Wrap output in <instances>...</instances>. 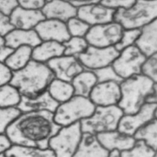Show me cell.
<instances>
[{"instance_id": "cell-1", "label": "cell", "mask_w": 157, "mask_h": 157, "mask_svg": "<svg viewBox=\"0 0 157 157\" xmlns=\"http://www.w3.org/2000/svg\"><path fill=\"white\" fill-rule=\"evenodd\" d=\"M62 128L55 121L54 113L37 111L22 113L6 129L13 144L49 148V141Z\"/></svg>"}, {"instance_id": "cell-34", "label": "cell", "mask_w": 157, "mask_h": 157, "mask_svg": "<svg viewBox=\"0 0 157 157\" xmlns=\"http://www.w3.org/2000/svg\"><path fill=\"white\" fill-rule=\"evenodd\" d=\"M140 34V29H124L120 41L115 46V48L121 52L127 47L135 45Z\"/></svg>"}, {"instance_id": "cell-10", "label": "cell", "mask_w": 157, "mask_h": 157, "mask_svg": "<svg viewBox=\"0 0 157 157\" xmlns=\"http://www.w3.org/2000/svg\"><path fill=\"white\" fill-rule=\"evenodd\" d=\"M120 54L115 46L97 47L89 45L84 53L77 56L86 70H95L111 66Z\"/></svg>"}, {"instance_id": "cell-29", "label": "cell", "mask_w": 157, "mask_h": 157, "mask_svg": "<svg viewBox=\"0 0 157 157\" xmlns=\"http://www.w3.org/2000/svg\"><path fill=\"white\" fill-rule=\"evenodd\" d=\"M136 140H143L152 148L157 151V119L154 118L140 128L134 135Z\"/></svg>"}, {"instance_id": "cell-39", "label": "cell", "mask_w": 157, "mask_h": 157, "mask_svg": "<svg viewBox=\"0 0 157 157\" xmlns=\"http://www.w3.org/2000/svg\"><path fill=\"white\" fill-rule=\"evenodd\" d=\"M13 76V71L5 63L0 64V86L10 84Z\"/></svg>"}, {"instance_id": "cell-21", "label": "cell", "mask_w": 157, "mask_h": 157, "mask_svg": "<svg viewBox=\"0 0 157 157\" xmlns=\"http://www.w3.org/2000/svg\"><path fill=\"white\" fill-rule=\"evenodd\" d=\"M3 37L6 40V45L14 49L23 45H29L34 48L43 42L35 29H15Z\"/></svg>"}, {"instance_id": "cell-18", "label": "cell", "mask_w": 157, "mask_h": 157, "mask_svg": "<svg viewBox=\"0 0 157 157\" xmlns=\"http://www.w3.org/2000/svg\"><path fill=\"white\" fill-rule=\"evenodd\" d=\"M101 144L109 151L118 149L125 151L130 150L134 146L136 139L134 136H129L117 130L99 133L97 134Z\"/></svg>"}, {"instance_id": "cell-6", "label": "cell", "mask_w": 157, "mask_h": 157, "mask_svg": "<svg viewBox=\"0 0 157 157\" xmlns=\"http://www.w3.org/2000/svg\"><path fill=\"white\" fill-rule=\"evenodd\" d=\"M124 115L118 105L97 106L91 117L81 120L82 130L93 134L117 130Z\"/></svg>"}, {"instance_id": "cell-44", "label": "cell", "mask_w": 157, "mask_h": 157, "mask_svg": "<svg viewBox=\"0 0 157 157\" xmlns=\"http://www.w3.org/2000/svg\"><path fill=\"white\" fill-rule=\"evenodd\" d=\"M47 1L48 2L50 0H47ZM64 1L69 2L74 6L78 8V7H80L82 6L90 4V3H99L101 2V0H64Z\"/></svg>"}, {"instance_id": "cell-30", "label": "cell", "mask_w": 157, "mask_h": 157, "mask_svg": "<svg viewBox=\"0 0 157 157\" xmlns=\"http://www.w3.org/2000/svg\"><path fill=\"white\" fill-rule=\"evenodd\" d=\"M66 47L65 56L77 57L84 53L89 47V43L85 37L71 36V38L63 43Z\"/></svg>"}, {"instance_id": "cell-27", "label": "cell", "mask_w": 157, "mask_h": 157, "mask_svg": "<svg viewBox=\"0 0 157 157\" xmlns=\"http://www.w3.org/2000/svg\"><path fill=\"white\" fill-rule=\"evenodd\" d=\"M33 48L29 45L20 46L7 59L5 63L13 71H18L27 66L33 59Z\"/></svg>"}, {"instance_id": "cell-4", "label": "cell", "mask_w": 157, "mask_h": 157, "mask_svg": "<svg viewBox=\"0 0 157 157\" xmlns=\"http://www.w3.org/2000/svg\"><path fill=\"white\" fill-rule=\"evenodd\" d=\"M156 18L157 0H136L130 8L117 9L114 16L125 29H141Z\"/></svg>"}, {"instance_id": "cell-19", "label": "cell", "mask_w": 157, "mask_h": 157, "mask_svg": "<svg viewBox=\"0 0 157 157\" xmlns=\"http://www.w3.org/2000/svg\"><path fill=\"white\" fill-rule=\"evenodd\" d=\"M109 151L101 144L97 134L83 132L74 157H109Z\"/></svg>"}, {"instance_id": "cell-24", "label": "cell", "mask_w": 157, "mask_h": 157, "mask_svg": "<svg viewBox=\"0 0 157 157\" xmlns=\"http://www.w3.org/2000/svg\"><path fill=\"white\" fill-rule=\"evenodd\" d=\"M97 83V77L94 71L85 69L71 81L74 95L89 98L92 90Z\"/></svg>"}, {"instance_id": "cell-2", "label": "cell", "mask_w": 157, "mask_h": 157, "mask_svg": "<svg viewBox=\"0 0 157 157\" xmlns=\"http://www.w3.org/2000/svg\"><path fill=\"white\" fill-rule=\"evenodd\" d=\"M55 78L48 65L32 59L26 67L13 71L10 84L18 88L22 96L35 98L47 90Z\"/></svg>"}, {"instance_id": "cell-45", "label": "cell", "mask_w": 157, "mask_h": 157, "mask_svg": "<svg viewBox=\"0 0 157 157\" xmlns=\"http://www.w3.org/2000/svg\"><path fill=\"white\" fill-rule=\"evenodd\" d=\"M146 103H157V84H154V92L149 96L146 100Z\"/></svg>"}, {"instance_id": "cell-36", "label": "cell", "mask_w": 157, "mask_h": 157, "mask_svg": "<svg viewBox=\"0 0 157 157\" xmlns=\"http://www.w3.org/2000/svg\"><path fill=\"white\" fill-rule=\"evenodd\" d=\"M142 74L157 84V53L146 58L142 67Z\"/></svg>"}, {"instance_id": "cell-40", "label": "cell", "mask_w": 157, "mask_h": 157, "mask_svg": "<svg viewBox=\"0 0 157 157\" xmlns=\"http://www.w3.org/2000/svg\"><path fill=\"white\" fill-rule=\"evenodd\" d=\"M19 6L28 10H41L47 3V0H18Z\"/></svg>"}, {"instance_id": "cell-37", "label": "cell", "mask_w": 157, "mask_h": 157, "mask_svg": "<svg viewBox=\"0 0 157 157\" xmlns=\"http://www.w3.org/2000/svg\"><path fill=\"white\" fill-rule=\"evenodd\" d=\"M136 0H101V3L109 8L117 10L119 8L127 9L134 4Z\"/></svg>"}, {"instance_id": "cell-3", "label": "cell", "mask_w": 157, "mask_h": 157, "mask_svg": "<svg viewBox=\"0 0 157 157\" xmlns=\"http://www.w3.org/2000/svg\"><path fill=\"white\" fill-rule=\"evenodd\" d=\"M154 82L142 74L123 80L120 83L121 98L118 106L124 114L138 112L154 92Z\"/></svg>"}, {"instance_id": "cell-11", "label": "cell", "mask_w": 157, "mask_h": 157, "mask_svg": "<svg viewBox=\"0 0 157 157\" xmlns=\"http://www.w3.org/2000/svg\"><path fill=\"white\" fill-rule=\"evenodd\" d=\"M157 103H146L135 114H124L119 121L117 130L133 136L138 129L155 117Z\"/></svg>"}, {"instance_id": "cell-48", "label": "cell", "mask_w": 157, "mask_h": 157, "mask_svg": "<svg viewBox=\"0 0 157 157\" xmlns=\"http://www.w3.org/2000/svg\"><path fill=\"white\" fill-rule=\"evenodd\" d=\"M155 157H157V151H156V155H155Z\"/></svg>"}, {"instance_id": "cell-38", "label": "cell", "mask_w": 157, "mask_h": 157, "mask_svg": "<svg viewBox=\"0 0 157 157\" xmlns=\"http://www.w3.org/2000/svg\"><path fill=\"white\" fill-rule=\"evenodd\" d=\"M15 29L10 16L0 13V36H5Z\"/></svg>"}, {"instance_id": "cell-14", "label": "cell", "mask_w": 157, "mask_h": 157, "mask_svg": "<svg viewBox=\"0 0 157 157\" xmlns=\"http://www.w3.org/2000/svg\"><path fill=\"white\" fill-rule=\"evenodd\" d=\"M89 98L96 106L118 105L121 98L120 83L115 81L98 82Z\"/></svg>"}, {"instance_id": "cell-47", "label": "cell", "mask_w": 157, "mask_h": 157, "mask_svg": "<svg viewBox=\"0 0 157 157\" xmlns=\"http://www.w3.org/2000/svg\"><path fill=\"white\" fill-rule=\"evenodd\" d=\"M155 117L157 119V108L156 109L155 112Z\"/></svg>"}, {"instance_id": "cell-22", "label": "cell", "mask_w": 157, "mask_h": 157, "mask_svg": "<svg viewBox=\"0 0 157 157\" xmlns=\"http://www.w3.org/2000/svg\"><path fill=\"white\" fill-rule=\"evenodd\" d=\"M135 45L147 57L157 53V18L142 27Z\"/></svg>"}, {"instance_id": "cell-41", "label": "cell", "mask_w": 157, "mask_h": 157, "mask_svg": "<svg viewBox=\"0 0 157 157\" xmlns=\"http://www.w3.org/2000/svg\"><path fill=\"white\" fill-rule=\"evenodd\" d=\"M18 6V0H0V13L10 16L13 10Z\"/></svg>"}, {"instance_id": "cell-25", "label": "cell", "mask_w": 157, "mask_h": 157, "mask_svg": "<svg viewBox=\"0 0 157 157\" xmlns=\"http://www.w3.org/2000/svg\"><path fill=\"white\" fill-rule=\"evenodd\" d=\"M6 157H56L50 148L43 149L34 146L13 144L5 152Z\"/></svg>"}, {"instance_id": "cell-7", "label": "cell", "mask_w": 157, "mask_h": 157, "mask_svg": "<svg viewBox=\"0 0 157 157\" xmlns=\"http://www.w3.org/2000/svg\"><path fill=\"white\" fill-rule=\"evenodd\" d=\"M81 121L64 126L49 141V148L56 157H74L82 136Z\"/></svg>"}, {"instance_id": "cell-23", "label": "cell", "mask_w": 157, "mask_h": 157, "mask_svg": "<svg viewBox=\"0 0 157 157\" xmlns=\"http://www.w3.org/2000/svg\"><path fill=\"white\" fill-rule=\"evenodd\" d=\"M66 47L63 43L56 40H46L33 48V59L47 63L49 61L63 56Z\"/></svg>"}, {"instance_id": "cell-13", "label": "cell", "mask_w": 157, "mask_h": 157, "mask_svg": "<svg viewBox=\"0 0 157 157\" xmlns=\"http://www.w3.org/2000/svg\"><path fill=\"white\" fill-rule=\"evenodd\" d=\"M116 10L101 2L93 3L78 7L77 16L93 26L113 21Z\"/></svg>"}, {"instance_id": "cell-26", "label": "cell", "mask_w": 157, "mask_h": 157, "mask_svg": "<svg viewBox=\"0 0 157 157\" xmlns=\"http://www.w3.org/2000/svg\"><path fill=\"white\" fill-rule=\"evenodd\" d=\"M47 90L59 103H63L74 96V88L70 82L55 78Z\"/></svg>"}, {"instance_id": "cell-43", "label": "cell", "mask_w": 157, "mask_h": 157, "mask_svg": "<svg viewBox=\"0 0 157 157\" xmlns=\"http://www.w3.org/2000/svg\"><path fill=\"white\" fill-rule=\"evenodd\" d=\"M15 49L5 45H0V61L5 62V61L11 56Z\"/></svg>"}, {"instance_id": "cell-9", "label": "cell", "mask_w": 157, "mask_h": 157, "mask_svg": "<svg viewBox=\"0 0 157 157\" xmlns=\"http://www.w3.org/2000/svg\"><path fill=\"white\" fill-rule=\"evenodd\" d=\"M124 28L120 23L113 21L93 26L85 36L90 45L97 47L115 46L120 41Z\"/></svg>"}, {"instance_id": "cell-28", "label": "cell", "mask_w": 157, "mask_h": 157, "mask_svg": "<svg viewBox=\"0 0 157 157\" xmlns=\"http://www.w3.org/2000/svg\"><path fill=\"white\" fill-rule=\"evenodd\" d=\"M22 98L19 90L10 83L0 87V108L18 107Z\"/></svg>"}, {"instance_id": "cell-8", "label": "cell", "mask_w": 157, "mask_h": 157, "mask_svg": "<svg viewBox=\"0 0 157 157\" xmlns=\"http://www.w3.org/2000/svg\"><path fill=\"white\" fill-rule=\"evenodd\" d=\"M146 57L136 45L122 50L112 66L123 79L142 74V67Z\"/></svg>"}, {"instance_id": "cell-31", "label": "cell", "mask_w": 157, "mask_h": 157, "mask_svg": "<svg viewBox=\"0 0 157 157\" xmlns=\"http://www.w3.org/2000/svg\"><path fill=\"white\" fill-rule=\"evenodd\" d=\"M156 151L143 140H136L134 146L121 152V157H155Z\"/></svg>"}, {"instance_id": "cell-42", "label": "cell", "mask_w": 157, "mask_h": 157, "mask_svg": "<svg viewBox=\"0 0 157 157\" xmlns=\"http://www.w3.org/2000/svg\"><path fill=\"white\" fill-rule=\"evenodd\" d=\"M13 142L6 133L0 134V153H5L12 147Z\"/></svg>"}, {"instance_id": "cell-17", "label": "cell", "mask_w": 157, "mask_h": 157, "mask_svg": "<svg viewBox=\"0 0 157 157\" xmlns=\"http://www.w3.org/2000/svg\"><path fill=\"white\" fill-rule=\"evenodd\" d=\"M41 10L47 19H56L64 22L78 14L77 7L64 0H50Z\"/></svg>"}, {"instance_id": "cell-33", "label": "cell", "mask_w": 157, "mask_h": 157, "mask_svg": "<svg viewBox=\"0 0 157 157\" xmlns=\"http://www.w3.org/2000/svg\"><path fill=\"white\" fill-rule=\"evenodd\" d=\"M66 23L71 36L85 37L91 27L90 25L78 16L73 17Z\"/></svg>"}, {"instance_id": "cell-35", "label": "cell", "mask_w": 157, "mask_h": 157, "mask_svg": "<svg viewBox=\"0 0 157 157\" xmlns=\"http://www.w3.org/2000/svg\"><path fill=\"white\" fill-rule=\"evenodd\" d=\"M92 71H93L94 74H96L98 82L115 81L119 83H121V82L124 80V79L119 76L117 74V72H116L113 67L112 66V65L103 68H100V69Z\"/></svg>"}, {"instance_id": "cell-16", "label": "cell", "mask_w": 157, "mask_h": 157, "mask_svg": "<svg viewBox=\"0 0 157 157\" xmlns=\"http://www.w3.org/2000/svg\"><path fill=\"white\" fill-rule=\"evenodd\" d=\"M11 22L16 29H35L39 24L46 19L42 10H28L18 6L10 16Z\"/></svg>"}, {"instance_id": "cell-20", "label": "cell", "mask_w": 157, "mask_h": 157, "mask_svg": "<svg viewBox=\"0 0 157 157\" xmlns=\"http://www.w3.org/2000/svg\"><path fill=\"white\" fill-rule=\"evenodd\" d=\"M60 103L52 97L48 90L35 98L23 97L18 107L23 113L37 111H49L55 113Z\"/></svg>"}, {"instance_id": "cell-15", "label": "cell", "mask_w": 157, "mask_h": 157, "mask_svg": "<svg viewBox=\"0 0 157 157\" xmlns=\"http://www.w3.org/2000/svg\"><path fill=\"white\" fill-rule=\"evenodd\" d=\"M43 41L56 40L63 43L71 38L67 23L56 19H45L35 27Z\"/></svg>"}, {"instance_id": "cell-46", "label": "cell", "mask_w": 157, "mask_h": 157, "mask_svg": "<svg viewBox=\"0 0 157 157\" xmlns=\"http://www.w3.org/2000/svg\"><path fill=\"white\" fill-rule=\"evenodd\" d=\"M109 157H121V151L118 149H113L109 151Z\"/></svg>"}, {"instance_id": "cell-12", "label": "cell", "mask_w": 157, "mask_h": 157, "mask_svg": "<svg viewBox=\"0 0 157 157\" xmlns=\"http://www.w3.org/2000/svg\"><path fill=\"white\" fill-rule=\"evenodd\" d=\"M58 79L70 82L85 68L77 57L61 56L51 59L47 63Z\"/></svg>"}, {"instance_id": "cell-5", "label": "cell", "mask_w": 157, "mask_h": 157, "mask_svg": "<svg viewBox=\"0 0 157 157\" xmlns=\"http://www.w3.org/2000/svg\"><path fill=\"white\" fill-rule=\"evenodd\" d=\"M96 107L90 98L74 95L58 106L54 113L55 121L61 127L70 125L91 117Z\"/></svg>"}, {"instance_id": "cell-32", "label": "cell", "mask_w": 157, "mask_h": 157, "mask_svg": "<svg viewBox=\"0 0 157 157\" xmlns=\"http://www.w3.org/2000/svg\"><path fill=\"white\" fill-rule=\"evenodd\" d=\"M22 111L18 107H8L0 109V134L6 133V129L16 120Z\"/></svg>"}]
</instances>
